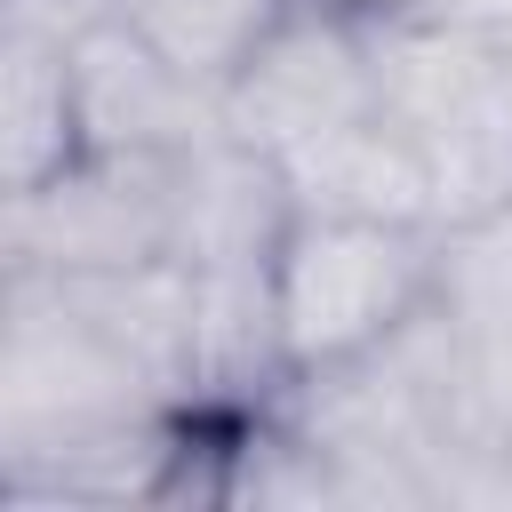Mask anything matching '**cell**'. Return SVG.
<instances>
[{
	"label": "cell",
	"mask_w": 512,
	"mask_h": 512,
	"mask_svg": "<svg viewBox=\"0 0 512 512\" xmlns=\"http://www.w3.org/2000/svg\"><path fill=\"white\" fill-rule=\"evenodd\" d=\"M440 296V224L296 208L272 240V352L280 384L328 376L400 336Z\"/></svg>",
	"instance_id": "1"
},
{
	"label": "cell",
	"mask_w": 512,
	"mask_h": 512,
	"mask_svg": "<svg viewBox=\"0 0 512 512\" xmlns=\"http://www.w3.org/2000/svg\"><path fill=\"white\" fill-rule=\"evenodd\" d=\"M376 104L424 144L440 232L512 216V48L504 40L448 16L376 24Z\"/></svg>",
	"instance_id": "2"
},
{
	"label": "cell",
	"mask_w": 512,
	"mask_h": 512,
	"mask_svg": "<svg viewBox=\"0 0 512 512\" xmlns=\"http://www.w3.org/2000/svg\"><path fill=\"white\" fill-rule=\"evenodd\" d=\"M184 400L48 272H8L0 296V464L112 424L176 416Z\"/></svg>",
	"instance_id": "3"
},
{
	"label": "cell",
	"mask_w": 512,
	"mask_h": 512,
	"mask_svg": "<svg viewBox=\"0 0 512 512\" xmlns=\"http://www.w3.org/2000/svg\"><path fill=\"white\" fill-rule=\"evenodd\" d=\"M192 152H112L88 144L64 176L8 200V272H128L184 240Z\"/></svg>",
	"instance_id": "4"
},
{
	"label": "cell",
	"mask_w": 512,
	"mask_h": 512,
	"mask_svg": "<svg viewBox=\"0 0 512 512\" xmlns=\"http://www.w3.org/2000/svg\"><path fill=\"white\" fill-rule=\"evenodd\" d=\"M216 112H224V136L264 160L376 112V24L344 0H288V16L232 72Z\"/></svg>",
	"instance_id": "5"
},
{
	"label": "cell",
	"mask_w": 512,
	"mask_h": 512,
	"mask_svg": "<svg viewBox=\"0 0 512 512\" xmlns=\"http://www.w3.org/2000/svg\"><path fill=\"white\" fill-rule=\"evenodd\" d=\"M72 80H80V120L88 144L112 152H200L224 136V112L200 80H184L128 16L88 8L72 32Z\"/></svg>",
	"instance_id": "6"
},
{
	"label": "cell",
	"mask_w": 512,
	"mask_h": 512,
	"mask_svg": "<svg viewBox=\"0 0 512 512\" xmlns=\"http://www.w3.org/2000/svg\"><path fill=\"white\" fill-rule=\"evenodd\" d=\"M288 200L296 208H336V216H392V224H440V192H432V160L424 144L376 104L296 152H280Z\"/></svg>",
	"instance_id": "7"
},
{
	"label": "cell",
	"mask_w": 512,
	"mask_h": 512,
	"mask_svg": "<svg viewBox=\"0 0 512 512\" xmlns=\"http://www.w3.org/2000/svg\"><path fill=\"white\" fill-rule=\"evenodd\" d=\"M8 200L40 192L88 152L80 120V80H72V40L48 16H8Z\"/></svg>",
	"instance_id": "8"
},
{
	"label": "cell",
	"mask_w": 512,
	"mask_h": 512,
	"mask_svg": "<svg viewBox=\"0 0 512 512\" xmlns=\"http://www.w3.org/2000/svg\"><path fill=\"white\" fill-rule=\"evenodd\" d=\"M112 16H128L184 80H200L208 96L232 88V72L264 48V32L288 16V0H104Z\"/></svg>",
	"instance_id": "9"
},
{
	"label": "cell",
	"mask_w": 512,
	"mask_h": 512,
	"mask_svg": "<svg viewBox=\"0 0 512 512\" xmlns=\"http://www.w3.org/2000/svg\"><path fill=\"white\" fill-rule=\"evenodd\" d=\"M440 304L456 312V328L512 320V216L440 232Z\"/></svg>",
	"instance_id": "10"
},
{
	"label": "cell",
	"mask_w": 512,
	"mask_h": 512,
	"mask_svg": "<svg viewBox=\"0 0 512 512\" xmlns=\"http://www.w3.org/2000/svg\"><path fill=\"white\" fill-rule=\"evenodd\" d=\"M496 448H512V320L464 328V424Z\"/></svg>",
	"instance_id": "11"
}]
</instances>
